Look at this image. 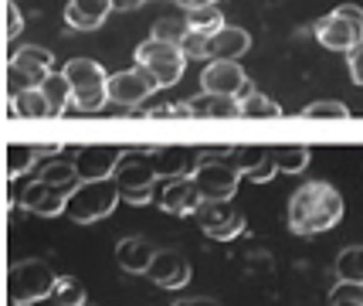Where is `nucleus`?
Here are the masks:
<instances>
[{
  "label": "nucleus",
  "mask_w": 363,
  "mask_h": 306,
  "mask_svg": "<svg viewBox=\"0 0 363 306\" xmlns=\"http://www.w3.org/2000/svg\"><path fill=\"white\" fill-rule=\"evenodd\" d=\"M343 218V197L326 180H306L289 194V208H285V225L299 239H316L326 235L330 228L340 225Z\"/></svg>",
  "instance_id": "f257e3e1"
},
{
  "label": "nucleus",
  "mask_w": 363,
  "mask_h": 306,
  "mask_svg": "<svg viewBox=\"0 0 363 306\" xmlns=\"http://www.w3.org/2000/svg\"><path fill=\"white\" fill-rule=\"evenodd\" d=\"M65 79L72 82V109L79 113H99L109 106V72L95 58H72L65 62Z\"/></svg>",
  "instance_id": "f03ea898"
},
{
  "label": "nucleus",
  "mask_w": 363,
  "mask_h": 306,
  "mask_svg": "<svg viewBox=\"0 0 363 306\" xmlns=\"http://www.w3.org/2000/svg\"><path fill=\"white\" fill-rule=\"evenodd\" d=\"M123 194L116 187V180H82L75 191L68 194V204H65V214L79 225H92V222H102L109 218L112 211L119 208Z\"/></svg>",
  "instance_id": "7ed1b4c3"
},
{
  "label": "nucleus",
  "mask_w": 363,
  "mask_h": 306,
  "mask_svg": "<svg viewBox=\"0 0 363 306\" xmlns=\"http://www.w3.org/2000/svg\"><path fill=\"white\" fill-rule=\"evenodd\" d=\"M316 41L330 51H353L363 41V7L357 4H340L336 11H330L326 17H319L316 28Z\"/></svg>",
  "instance_id": "20e7f679"
},
{
  "label": "nucleus",
  "mask_w": 363,
  "mask_h": 306,
  "mask_svg": "<svg viewBox=\"0 0 363 306\" xmlns=\"http://www.w3.org/2000/svg\"><path fill=\"white\" fill-rule=\"evenodd\" d=\"M58 275L51 273V266L41 258H21L7 273V293L11 303H34V300H48L55 293Z\"/></svg>",
  "instance_id": "39448f33"
},
{
  "label": "nucleus",
  "mask_w": 363,
  "mask_h": 306,
  "mask_svg": "<svg viewBox=\"0 0 363 306\" xmlns=\"http://www.w3.org/2000/svg\"><path fill=\"white\" fill-rule=\"evenodd\" d=\"M112 180H116V187H119V194H123V201H129V204H150L153 187H157L160 177H157L153 160H150V153L143 157V153H136V150H126V157L119 160Z\"/></svg>",
  "instance_id": "423d86ee"
},
{
  "label": "nucleus",
  "mask_w": 363,
  "mask_h": 306,
  "mask_svg": "<svg viewBox=\"0 0 363 306\" xmlns=\"http://www.w3.org/2000/svg\"><path fill=\"white\" fill-rule=\"evenodd\" d=\"M136 65H143L160 89H170L184 79V68H187V55L180 51V45H167L157 38H146L143 45H136Z\"/></svg>",
  "instance_id": "0eeeda50"
},
{
  "label": "nucleus",
  "mask_w": 363,
  "mask_h": 306,
  "mask_svg": "<svg viewBox=\"0 0 363 306\" xmlns=\"http://www.w3.org/2000/svg\"><path fill=\"white\" fill-rule=\"evenodd\" d=\"M55 68V55L41 45H24L11 55L7 65V79H11V92H24V89H41L45 79Z\"/></svg>",
  "instance_id": "6e6552de"
},
{
  "label": "nucleus",
  "mask_w": 363,
  "mask_h": 306,
  "mask_svg": "<svg viewBox=\"0 0 363 306\" xmlns=\"http://www.w3.org/2000/svg\"><path fill=\"white\" fill-rule=\"evenodd\" d=\"M190 177L204 201H231L241 184V170L228 157H214V160H197Z\"/></svg>",
  "instance_id": "1a4fd4ad"
},
{
  "label": "nucleus",
  "mask_w": 363,
  "mask_h": 306,
  "mask_svg": "<svg viewBox=\"0 0 363 306\" xmlns=\"http://www.w3.org/2000/svg\"><path fill=\"white\" fill-rule=\"evenodd\" d=\"M201 92L211 96H231V99H248L255 96V82L245 75V68L238 62H207V68L201 72Z\"/></svg>",
  "instance_id": "9d476101"
},
{
  "label": "nucleus",
  "mask_w": 363,
  "mask_h": 306,
  "mask_svg": "<svg viewBox=\"0 0 363 306\" xmlns=\"http://www.w3.org/2000/svg\"><path fill=\"white\" fill-rule=\"evenodd\" d=\"M157 89H160L157 79H153L143 65H133L126 72L109 75V102L123 106V109H140L143 99H150Z\"/></svg>",
  "instance_id": "9b49d317"
},
{
  "label": "nucleus",
  "mask_w": 363,
  "mask_h": 306,
  "mask_svg": "<svg viewBox=\"0 0 363 306\" xmlns=\"http://www.w3.org/2000/svg\"><path fill=\"white\" fill-rule=\"evenodd\" d=\"M197 222H201V231L214 242H231L248 228L245 214L231 208V201H204V208L197 211Z\"/></svg>",
  "instance_id": "f8f14e48"
},
{
  "label": "nucleus",
  "mask_w": 363,
  "mask_h": 306,
  "mask_svg": "<svg viewBox=\"0 0 363 306\" xmlns=\"http://www.w3.org/2000/svg\"><path fill=\"white\" fill-rule=\"evenodd\" d=\"M126 157V150L119 146H109V143H89V146H79L75 153V167H79V177L82 180H109L116 174L119 160Z\"/></svg>",
  "instance_id": "ddd939ff"
},
{
  "label": "nucleus",
  "mask_w": 363,
  "mask_h": 306,
  "mask_svg": "<svg viewBox=\"0 0 363 306\" xmlns=\"http://www.w3.org/2000/svg\"><path fill=\"white\" fill-rule=\"evenodd\" d=\"M14 204L24 211H31V214H41V218H55V214H65L68 194L38 177V180H28V184L14 194Z\"/></svg>",
  "instance_id": "4468645a"
},
{
  "label": "nucleus",
  "mask_w": 363,
  "mask_h": 306,
  "mask_svg": "<svg viewBox=\"0 0 363 306\" xmlns=\"http://www.w3.org/2000/svg\"><path fill=\"white\" fill-rule=\"evenodd\" d=\"M146 275L157 283L160 290H184L190 283V275H194V269H190V262L184 258V252H177V248H160Z\"/></svg>",
  "instance_id": "2eb2a0df"
},
{
  "label": "nucleus",
  "mask_w": 363,
  "mask_h": 306,
  "mask_svg": "<svg viewBox=\"0 0 363 306\" xmlns=\"http://www.w3.org/2000/svg\"><path fill=\"white\" fill-rule=\"evenodd\" d=\"M160 208L174 218H187V214H197L204 208V197L197 191L194 177H177L163 184V194H160Z\"/></svg>",
  "instance_id": "dca6fc26"
},
{
  "label": "nucleus",
  "mask_w": 363,
  "mask_h": 306,
  "mask_svg": "<svg viewBox=\"0 0 363 306\" xmlns=\"http://www.w3.org/2000/svg\"><path fill=\"white\" fill-rule=\"evenodd\" d=\"M146 150H150V160L157 167L160 180L190 177L197 167V150H190V146H146Z\"/></svg>",
  "instance_id": "f3484780"
},
{
  "label": "nucleus",
  "mask_w": 363,
  "mask_h": 306,
  "mask_svg": "<svg viewBox=\"0 0 363 306\" xmlns=\"http://www.w3.org/2000/svg\"><path fill=\"white\" fill-rule=\"evenodd\" d=\"M157 245L150 242V239H140V235H129L123 242L116 245V262H119V269L123 273H133V275H146L150 273V266H153V258H157Z\"/></svg>",
  "instance_id": "a211bd4d"
},
{
  "label": "nucleus",
  "mask_w": 363,
  "mask_h": 306,
  "mask_svg": "<svg viewBox=\"0 0 363 306\" xmlns=\"http://www.w3.org/2000/svg\"><path fill=\"white\" fill-rule=\"evenodd\" d=\"M109 11H112V0H68L65 21L75 31H95V28L106 24Z\"/></svg>",
  "instance_id": "6ab92c4d"
},
{
  "label": "nucleus",
  "mask_w": 363,
  "mask_h": 306,
  "mask_svg": "<svg viewBox=\"0 0 363 306\" xmlns=\"http://www.w3.org/2000/svg\"><path fill=\"white\" fill-rule=\"evenodd\" d=\"M248 48H252V34L245 28L224 24L221 31L211 34V62H238Z\"/></svg>",
  "instance_id": "aec40b11"
},
{
  "label": "nucleus",
  "mask_w": 363,
  "mask_h": 306,
  "mask_svg": "<svg viewBox=\"0 0 363 306\" xmlns=\"http://www.w3.org/2000/svg\"><path fill=\"white\" fill-rule=\"evenodd\" d=\"M7 113L24 116V119H45V116H51V106H48V99L41 89H24V92H11Z\"/></svg>",
  "instance_id": "412c9836"
},
{
  "label": "nucleus",
  "mask_w": 363,
  "mask_h": 306,
  "mask_svg": "<svg viewBox=\"0 0 363 306\" xmlns=\"http://www.w3.org/2000/svg\"><path fill=\"white\" fill-rule=\"evenodd\" d=\"M190 116H204V119L241 116V102L231 99V96H211V92H201V96L190 99Z\"/></svg>",
  "instance_id": "4be33fe9"
},
{
  "label": "nucleus",
  "mask_w": 363,
  "mask_h": 306,
  "mask_svg": "<svg viewBox=\"0 0 363 306\" xmlns=\"http://www.w3.org/2000/svg\"><path fill=\"white\" fill-rule=\"evenodd\" d=\"M41 92H45L48 106H51V116H62L72 109V82L65 79V72H51L45 79V85H41Z\"/></svg>",
  "instance_id": "5701e85b"
},
{
  "label": "nucleus",
  "mask_w": 363,
  "mask_h": 306,
  "mask_svg": "<svg viewBox=\"0 0 363 306\" xmlns=\"http://www.w3.org/2000/svg\"><path fill=\"white\" fill-rule=\"evenodd\" d=\"M272 157H275V167H279V174H299L309 167V146L302 143H279L272 146Z\"/></svg>",
  "instance_id": "b1692460"
},
{
  "label": "nucleus",
  "mask_w": 363,
  "mask_h": 306,
  "mask_svg": "<svg viewBox=\"0 0 363 306\" xmlns=\"http://www.w3.org/2000/svg\"><path fill=\"white\" fill-rule=\"evenodd\" d=\"M336 283L363 286V245H350L336 256Z\"/></svg>",
  "instance_id": "393cba45"
},
{
  "label": "nucleus",
  "mask_w": 363,
  "mask_h": 306,
  "mask_svg": "<svg viewBox=\"0 0 363 306\" xmlns=\"http://www.w3.org/2000/svg\"><path fill=\"white\" fill-rule=\"evenodd\" d=\"M41 180L45 184H51V187H58V191H65V194H72L75 187H79V167L75 163H65V160H51L41 170Z\"/></svg>",
  "instance_id": "a878e982"
},
{
  "label": "nucleus",
  "mask_w": 363,
  "mask_h": 306,
  "mask_svg": "<svg viewBox=\"0 0 363 306\" xmlns=\"http://www.w3.org/2000/svg\"><path fill=\"white\" fill-rule=\"evenodd\" d=\"M34 160H38L34 143H11L7 146V177L11 180L28 177V170L34 167Z\"/></svg>",
  "instance_id": "bb28decb"
},
{
  "label": "nucleus",
  "mask_w": 363,
  "mask_h": 306,
  "mask_svg": "<svg viewBox=\"0 0 363 306\" xmlns=\"http://www.w3.org/2000/svg\"><path fill=\"white\" fill-rule=\"evenodd\" d=\"M272 153V146H262V143H248V146H231V150H228V160L235 163L238 170H241V177H245V174H248V170H255V167H258V163L265 160V157H269Z\"/></svg>",
  "instance_id": "cd10ccee"
},
{
  "label": "nucleus",
  "mask_w": 363,
  "mask_h": 306,
  "mask_svg": "<svg viewBox=\"0 0 363 306\" xmlns=\"http://www.w3.org/2000/svg\"><path fill=\"white\" fill-rule=\"evenodd\" d=\"M187 31H190L187 14L157 17V21H153V34H150V38H157V41H167V45H180V41L187 38Z\"/></svg>",
  "instance_id": "c85d7f7f"
},
{
  "label": "nucleus",
  "mask_w": 363,
  "mask_h": 306,
  "mask_svg": "<svg viewBox=\"0 0 363 306\" xmlns=\"http://www.w3.org/2000/svg\"><path fill=\"white\" fill-rule=\"evenodd\" d=\"M241 116L245 119H275V116H282V106L265 92H255V96L241 99Z\"/></svg>",
  "instance_id": "c756f323"
},
{
  "label": "nucleus",
  "mask_w": 363,
  "mask_h": 306,
  "mask_svg": "<svg viewBox=\"0 0 363 306\" xmlns=\"http://www.w3.org/2000/svg\"><path fill=\"white\" fill-rule=\"evenodd\" d=\"M187 24L194 28V31H221L224 28V14L218 11V4H204V7H190L187 11Z\"/></svg>",
  "instance_id": "7c9ffc66"
},
{
  "label": "nucleus",
  "mask_w": 363,
  "mask_h": 306,
  "mask_svg": "<svg viewBox=\"0 0 363 306\" xmlns=\"http://www.w3.org/2000/svg\"><path fill=\"white\" fill-rule=\"evenodd\" d=\"M51 296H55L62 306H85V286H82L75 275H58Z\"/></svg>",
  "instance_id": "2f4dec72"
},
{
  "label": "nucleus",
  "mask_w": 363,
  "mask_h": 306,
  "mask_svg": "<svg viewBox=\"0 0 363 306\" xmlns=\"http://www.w3.org/2000/svg\"><path fill=\"white\" fill-rule=\"evenodd\" d=\"M306 119H350V109L343 102H336V99H316V102H309L306 109H302Z\"/></svg>",
  "instance_id": "473e14b6"
},
{
  "label": "nucleus",
  "mask_w": 363,
  "mask_h": 306,
  "mask_svg": "<svg viewBox=\"0 0 363 306\" xmlns=\"http://www.w3.org/2000/svg\"><path fill=\"white\" fill-rule=\"evenodd\" d=\"M180 51H184L187 58H211V34L190 28L187 38L180 41Z\"/></svg>",
  "instance_id": "72a5a7b5"
},
{
  "label": "nucleus",
  "mask_w": 363,
  "mask_h": 306,
  "mask_svg": "<svg viewBox=\"0 0 363 306\" xmlns=\"http://www.w3.org/2000/svg\"><path fill=\"white\" fill-rule=\"evenodd\" d=\"M330 306H363V286L336 283V290L330 293Z\"/></svg>",
  "instance_id": "f704fd0d"
},
{
  "label": "nucleus",
  "mask_w": 363,
  "mask_h": 306,
  "mask_svg": "<svg viewBox=\"0 0 363 306\" xmlns=\"http://www.w3.org/2000/svg\"><path fill=\"white\" fill-rule=\"evenodd\" d=\"M275 174H279V167H275V157L269 153L265 160L255 167V170H248V174H245V180H252V184H269Z\"/></svg>",
  "instance_id": "c9c22d12"
},
{
  "label": "nucleus",
  "mask_w": 363,
  "mask_h": 306,
  "mask_svg": "<svg viewBox=\"0 0 363 306\" xmlns=\"http://www.w3.org/2000/svg\"><path fill=\"white\" fill-rule=\"evenodd\" d=\"M347 68H350V82L363 85V41L353 51H347Z\"/></svg>",
  "instance_id": "e433bc0d"
},
{
  "label": "nucleus",
  "mask_w": 363,
  "mask_h": 306,
  "mask_svg": "<svg viewBox=\"0 0 363 306\" xmlns=\"http://www.w3.org/2000/svg\"><path fill=\"white\" fill-rule=\"evenodd\" d=\"M21 28H24V14L17 11V4H11V0H7V38L14 41L17 34H21Z\"/></svg>",
  "instance_id": "4c0bfd02"
},
{
  "label": "nucleus",
  "mask_w": 363,
  "mask_h": 306,
  "mask_svg": "<svg viewBox=\"0 0 363 306\" xmlns=\"http://www.w3.org/2000/svg\"><path fill=\"white\" fill-rule=\"evenodd\" d=\"M174 306H221V303L211 300V296H190V300H177Z\"/></svg>",
  "instance_id": "58836bf2"
},
{
  "label": "nucleus",
  "mask_w": 363,
  "mask_h": 306,
  "mask_svg": "<svg viewBox=\"0 0 363 306\" xmlns=\"http://www.w3.org/2000/svg\"><path fill=\"white\" fill-rule=\"evenodd\" d=\"M146 0H112V7L116 11H133V7H143Z\"/></svg>",
  "instance_id": "ea45409f"
},
{
  "label": "nucleus",
  "mask_w": 363,
  "mask_h": 306,
  "mask_svg": "<svg viewBox=\"0 0 363 306\" xmlns=\"http://www.w3.org/2000/svg\"><path fill=\"white\" fill-rule=\"evenodd\" d=\"M34 150H38V153H45V157H55V153L62 150V143H34Z\"/></svg>",
  "instance_id": "a19ab883"
},
{
  "label": "nucleus",
  "mask_w": 363,
  "mask_h": 306,
  "mask_svg": "<svg viewBox=\"0 0 363 306\" xmlns=\"http://www.w3.org/2000/svg\"><path fill=\"white\" fill-rule=\"evenodd\" d=\"M14 306H62L55 296H48V300H34V303H14Z\"/></svg>",
  "instance_id": "79ce46f5"
},
{
  "label": "nucleus",
  "mask_w": 363,
  "mask_h": 306,
  "mask_svg": "<svg viewBox=\"0 0 363 306\" xmlns=\"http://www.w3.org/2000/svg\"><path fill=\"white\" fill-rule=\"evenodd\" d=\"M184 11H190V7H204V4H214V0H177Z\"/></svg>",
  "instance_id": "37998d69"
},
{
  "label": "nucleus",
  "mask_w": 363,
  "mask_h": 306,
  "mask_svg": "<svg viewBox=\"0 0 363 306\" xmlns=\"http://www.w3.org/2000/svg\"><path fill=\"white\" fill-rule=\"evenodd\" d=\"M11 4H17V0H11Z\"/></svg>",
  "instance_id": "c03bdc74"
},
{
  "label": "nucleus",
  "mask_w": 363,
  "mask_h": 306,
  "mask_svg": "<svg viewBox=\"0 0 363 306\" xmlns=\"http://www.w3.org/2000/svg\"><path fill=\"white\" fill-rule=\"evenodd\" d=\"M214 4H218V0H214Z\"/></svg>",
  "instance_id": "a18cd8bd"
}]
</instances>
